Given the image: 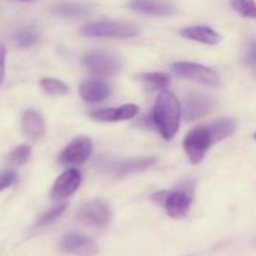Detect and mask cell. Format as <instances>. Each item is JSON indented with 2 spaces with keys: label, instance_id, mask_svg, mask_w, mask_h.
Returning <instances> with one entry per match:
<instances>
[{
  "label": "cell",
  "instance_id": "obj_1",
  "mask_svg": "<svg viewBox=\"0 0 256 256\" xmlns=\"http://www.w3.org/2000/svg\"><path fill=\"white\" fill-rule=\"evenodd\" d=\"M182 118V106L172 92H162L154 105V119L158 130L165 140H172L176 135Z\"/></svg>",
  "mask_w": 256,
  "mask_h": 256
},
{
  "label": "cell",
  "instance_id": "obj_2",
  "mask_svg": "<svg viewBox=\"0 0 256 256\" xmlns=\"http://www.w3.org/2000/svg\"><path fill=\"white\" fill-rule=\"evenodd\" d=\"M194 198V182H184L172 192H166L162 206L172 219H182L189 212Z\"/></svg>",
  "mask_w": 256,
  "mask_h": 256
},
{
  "label": "cell",
  "instance_id": "obj_3",
  "mask_svg": "<svg viewBox=\"0 0 256 256\" xmlns=\"http://www.w3.org/2000/svg\"><path fill=\"white\" fill-rule=\"evenodd\" d=\"M85 36L99 38H134L139 34L136 28L132 24L122 22H94L84 25L80 30Z\"/></svg>",
  "mask_w": 256,
  "mask_h": 256
},
{
  "label": "cell",
  "instance_id": "obj_4",
  "mask_svg": "<svg viewBox=\"0 0 256 256\" xmlns=\"http://www.w3.org/2000/svg\"><path fill=\"white\" fill-rule=\"evenodd\" d=\"M82 62L89 72L100 76L115 75L122 68L119 56L106 50H92L82 56Z\"/></svg>",
  "mask_w": 256,
  "mask_h": 256
},
{
  "label": "cell",
  "instance_id": "obj_5",
  "mask_svg": "<svg viewBox=\"0 0 256 256\" xmlns=\"http://www.w3.org/2000/svg\"><path fill=\"white\" fill-rule=\"evenodd\" d=\"M214 144L208 125H202L192 129L184 140V149L192 164L202 162L208 149Z\"/></svg>",
  "mask_w": 256,
  "mask_h": 256
},
{
  "label": "cell",
  "instance_id": "obj_6",
  "mask_svg": "<svg viewBox=\"0 0 256 256\" xmlns=\"http://www.w3.org/2000/svg\"><path fill=\"white\" fill-rule=\"evenodd\" d=\"M172 68L175 74L180 75L185 79L192 80V82H200V84L208 85V86H216L219 84V75L212 69L202 64L178 62H174Z\"/></svg>",
  "mask_w": 256,
  "mask_h": 256
},
{
  "label": "cell",
  "instance_id": "obj_7",
  "mask_svg": "<svg viewBox=\"0 0 256 256\" xmlns=\"http://www.w3.org/2000/svg\"><path fill=\"white\" fill-rule=\"evenodd\" d=\"M110 209L102 200H92L82 205L78 212V220L85 225L95 228H104L110 222Z\"/></svg>",
  "mask_w": 256,
  "mask_h": 256
},
{
  "label": "cell",
  "instance_id": "obj_8",
  "mask_svg": "<svg viewBox=\"0 0 256 256\" xmlns=\"http://www.w3.org/2000/svg\"><path fill=\"white\" fill-rule=\"evenodd\" d=\"M92 140L86 136H78L62 150L59 159L64 165H82L92 155Z\"/></svg>",
  "mask_w": 256,
  "mask_h": 256
},
{
  "label": "cell",
  "instance_id": "obj_9",
  "mask_svg": "<svg viewBox=\"0 0 256 256\" xmlns=\"http://www.w3.org/2000/svg\"><path fill=\"white\" fill-rule=\"evenodd\" d=\"M62 249L75 256H96L99 252L94 240L76 232H70L62 238Z\"/></svg>",
  "mask_w": 256,
  "mask_h": 256
},
{
  "label": "cell",
  "instance_id": "obj_10",
  "mask_svg": "<svg viewBox=\"0 0 256 256\" xmlns=\"http://www.w3.org/2000/svg\"><path fill=\"white\" fill-rule=\"evenodd\" d=\"M214 108V102L208 95L202 92H192L184 100L182 115L186 120H196L205 116Z\"/></svg>",
  "mask_w": 256,
  "mask_h": 256
},
{
  "label": "cell",
  "instance_id": "obj_11",
  "mask_svg": "<svg viewBox=\"0 0 256 256\" xmlns=\"http://www.w3.org/2000/svg\"><path fill=\"white\" fill-rule=\"evenodd\" d=\"M80 182H82V175L76 169L66 170L54 182L52 198L54 200H62L70 196L79 189Z\"/></svg>",
  "mask_w": 256,
  "mask_h": 256
},
{
  "label": "cell",
  "instance_id": "obj_12",
  "mask_svg": "<svg viewBox=\"0 0 256 256\" xmlns=\"http://www.w3.org/2000/svg\"><path fill=\"white\" fill-rule=\"evenodd\" d=\"M139 112V108L135 104H126L122 106L114 108V109H105L98 110V112H90L89 116L92 119L98 120V122H122V120H128L134 118Z\"/></svg>",
  "mask_w": 256,
  "mask_h": 256
},
{
  "label": "cell",
  "instance_id": "obj_13",
  "mask_svg": "<svg viewBox=\"0 0 256 256\" xmlns=\"http://www.w3.org/2000/svg\"><path fill=\"white\" fill-rule=\"evenodd\" d=\"M22 128L25 136L32 142H38L45 134L44 119L35 110H25L22 116Z\"/></svg>",
  "mask_w": 256,
  "mask_h": 256
},
{
  "label": "cell",
  "instance_id": "obj_14",
  "mask_svg": "<svg viewBox=\"0 0 256 256\" xmlns=\"http://www.w3.org/2000/svg\"><path fill=\"white\" fill-rule=\"evenodd\" d=\"M132 10L146 15H172L175 8L166 0H132L130 2Z\"/></svg>",
  "mask_w": 256,
  "mask_h": 256
},
{
  "label": "cell",
  "instance_id": "obj_15",
  "mask_svg": "<svg viewBox=\"0 0 256 256\" xmlns=\"http://www.w3.org/2000/svg\"><path fill=\"white\" fill-rule=\"evenodd\" d=\"M180 35L185 39L194 40L206 45H215L220 42V35L206 25H194L180 30Z\"/></svg>",
  "mask_w": 256,
  "mask_h": 256
},
{
  "label": "cell",
  "instance_id": "obj_16",
  "mask_svg": "<svg viewBox=\"0 0 256 256\" xmlns=\"http://www.w3.org/2000/svg\"><path fill=\"white\" fill-rule=\"evenodd\" d=\"M80 96L89 102H102L110 94V88L100 80H88L79 88Z\"/></svg>",
  "mask_w": 256,
  "mask_h": 256
},
{
  "label": "cell",
  "instance_id": "obj_17",
  "mask_svg": "<svg viewBox=\"0 0 256 256\" xmlns=\"http://www.w3.org/2000/svg\"><path fill=\"white\" fill-rule=\"evenodd\" d=\"M208 128H209L212 142L215 144V142H222V140L232 136L235 132V129H236V124L232 119H219L210 122Z\"/></svg>",
  "mask_w": 256,
  "mask_h": 256
},
{
  "label": "cell",
  "instance_id": "obj_18",
  "mask_svg": "<svg viewBox=\"0 0 256 256\" xmlns=\"http://www.w3.org/2000/svg\"><path fill=\"white\" fill-rule=\"evenodd\" d=\"M52 12L64 18H79L89 12V8L80 2H62L52 6Z\"/></svg>",
  "mask_w": 256,
  "mask_h": 256
},
{
  "label": "cell",
  "instance_id": "obj_19",
  "mask_svg": "<svg viewBox=\"0 0 256 256\" xmlns=\"http://www.w3.org/2000/svg\"><path fill=\"white\" fill-rule=\"evenodd\" d=\"M156 162L155 158H142V159H132L122 162L116 166L115 174L118 176H124V175L132 174V172H139L142 170H146L148 168L152 166Z\"/></svg>",
  "mask_w": 256,
  "mask_h": 256
},
{
  "label": "cell",
  "instance_id": "obj_20",
  "mask_svg": "<svg viewBox=\"0 0 256 256\" xmlns=\"http://www.w3.org/2000/svg\"><path fill=\"white\" fill-rule=\"evenodd\" d=\"M138 79L150 86L152 89H164L168 88L172 82V79L165 72H144L138 76Z\"/></svg>",
  "mask_w": 256,
  "mask_h": 256
},
{
  "label": "cell",
  "instance_id": "obj_21",
  "mask_svg": "<svg viewBox=\"0 0 256 256\" xmlns=\"http://www.w3.org/2000/svg\"><path fill=\"white\" fill-rule=\"evenodd\" d=\"M40 86L49 95H66L69 92V88L66 84L58 79H52V78H45L40 80Z\"/></svg>",
  "mask_w": 256,
  "mask_h": 256
},
{
  "label": "cell",
  "instance_id": "obj_22",
  "mask_svg": "<svg viewBox=\"0 0 256 256\" xmlns=\"http://www.w3.org/2000/svg\"><path fill=\"white\" fill-rule=\"evenodd\" d=\"M30 154H32V148L26 144L19 145L15 148L8 156V162L12 166H20V165L25 164L29 160Z\"/></svg>",
  "mask_w": 256,
  "mask_h": 256
},
{
  "label": "cell",
  "instance_id": "obj_23",
  "mask_svg": "<svg viewBox=\"0 0 256 256\" xmlns=\"http://www.w3.org/2000/svg\"><path fill=\"white\" fill-rule=\"evenodd\" d=\"M232 6L242 16L256 19V2L255 0H232Z\"/></svg>",
  "mask_w": 256,
  "mask_h": 256
},
{
  "label": "cell",
  "instance_id": "obj_24",
  "mask_svg": "<svg viewBox=\"0 0 256 256\" xmlns=\"http://www.w3.org/2000/svg\"><path fill=\"white\" fill-rule=\"evenodd\" d=\"M66 206H68V204H62V205H58V206L52 208V209H50L49 212H45V214L42 215L39 220H38L35 228H38V229H39V228H45V226H48V225L52 224V222H54L55 220H58L62 214H64L65 210H66Z\"/></svg>",
  "mask_w": 256,
  "mask_h": 256
},
{
  "label": "cell",
  "instance_id": "obj_25",
  "mask_svg": "<svg viewBox=\"0 0 256 256\" xmlns=\"http://www.w3.org/2000/svg\"><path fill=\"white\" fill-rule=\"evenodd\" d=\"M39 39V35H38L36 30L34 29H22L15 35L14 40L16 42L18 46L20 48H29L32 45H34L35 42Z\"/></svg>",
  "mask_w": 256,
  "mask_h": 256
},
{
  "label": "cell",
  "instance_id": "obj_26",
  "mask_svg": "<svg viewBox=\"0 0 256 256\" xmlns=\"http://www.w3.org/2000/svg\"><path fill=\"white\" fill-rule=\"evenodd\" d=\"M15 180H16V174L14 172H5L0 174V192L12 186Z\"/></svg>",
  "mask_w": 256,
  "mask_h": 256
},
{
  "label": "cell",
  "instance_id": "obj_27",
  "mask_svg": "<svg viewBox=\"0 0 256 256\" xmlns=\"http://www.w3.org/2000/svg\"><path fill=\"white\" fill-rule=\"evenodd\" d=\"M245 62L248 64H256V39L250 40L249 48H248L246 55H245Z\"/></svg>",
  "mask_w": 256,
  "mask_h": 256
},
{
  "label": "cell",
  "instance_id": "obj_28",
  "mask_svg": "<svg viewBox=\"0 0 256 256\" xmlns=\"http://www.w3.org/2000/svg\"><path fill=\"white\" fill-rule=\"evenodd\" d=\"M5 56H6V49L2 44H0V85L5 76Z\"/></svg>",
  "mask_w": 256,
  "mask_h": 256
},
{
  "label": "cell",
  "instance_id": "obj_29",
  "mask_svg": "<svg viewBox=\"0 0 256 256\" xmlns=\"http://www.w3.org/2000/svg\"><path fill=\"white\" fill-rule=\"evenodd\" d=\"M19 2H30V0H19Z\"/></svg>",
  "mask_w": 256,
  "mask_h": 256
},
{
  "label": "cell",
  "instance_id": "obj_30",
  "mask_svg": "<svg viewBox=\"0 0 256 256\" xmlns=\"http://www.w3.org/2000/svg\"><path fill=\"white\" fill-rule=\"evenodd\" d=\"M254 139L256 140V132H255V134H254Z\"/></svg>",
  "mask_w": 256,
  "mask_h": 256
}]
</instances>
